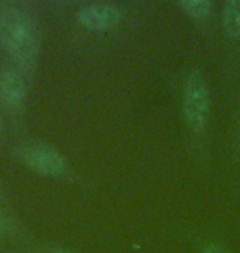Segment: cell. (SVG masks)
Instances as JSON below:
<instances>
[{
	"label": "cell",
	"instance_id": "8fae6325",
	"mask_svg": "<svg viewBox=\"0 0 240 253\" xmlns=\"http://www.w3.org/2000/svg\"><path fill=\"white\" fill-rule=\"evenodd\" d=\"M2 131H3V124H2V120H0V138H2Z\"/></svg>",
	"mask_w": 240,
	"mask_h": 253
},
{
	"label": "cell",
	"instance_id": "277c9868",
	"mask_svg": "<svg viewBox=\"0 0 240 253\" xmlns=\"http://www.w3.org/2000/svg\"><path fill=\"white\" fill-rule=\"evenodd\" d=\"M124 13L112 3H91L78 12V22L91 32H109L119 27Z\"/></svg>",
	"mask_w": 240,
	"mask_h": 253
},
{
	"label": "cell",
	"instance_id": "5b68a950",
	"mask_svg": "<svg viewBox=\"0 0 240 253\" xmlns=\"http://www.w3.org/2000/svg\"><path fill=\"white\" fill-rule=\"evenodd\" d=\"M0 100L7 109L17 110L25 100L23 76L15 68L0 71Z\"/></svg>",
	"mask_w": 240,
	"mask_h": 253
},
{
	"label": "cell",
	"instance_id": "30bf717a",
	"mask_svg": "<svg viewBox=\"0 0 240 253\" xmlns=\"http://www.w3.org/2000/svg\"><path fill=\"white\" fill-rule=\"evenodd\" d=\"M43 253H76V252L68 250V249H48V250H45Z\"/></svg>",
	"mask_w": 240,
	"mask_h": 253
},
{
	"label": "cell",
	"instance_id": "6da1fadb",
	"mask_svg": "<svg viewBox=\"0 0 240 253\" xmlns=\"http://www.w3.org/2000/svg\"><path fill=\"white\" fill-rule=\"evenodd\" d=\"M0 44L20 69L33 71L42 51V28L28 5L0 2Z\"/></svg>",
	"mask_w": 240,
	"mask_h": 253
},
{
	"label": "cell",
	"instance_id": "ba28073f",
	"mask_svg": "<svg viewBox=\"0 0 240 253\" xmlns=\"http://www.w3.org/2000/svg\"><path fill=\"white\" fill-rule=\"evenodd\" d=\"M10 229H12V220L3 212H0V234H7Z\"/></svg>",
	"mask_w": 240,
	"mask_h": 253
},
{
	"label": "cell",
	"instance_id": "8992f818",
	"mask_svg": "<svg viewBox=\"0 0 240 253\" xmlns=\"http://www.w3.org/2000/svg\"><path fill=\"white\" fill-rule=\"evenodd\" d=\"M222 27L234 40H240V0H229L222 8Z\"/></svg>",
	"mask_w": 240,
	"mask_h": 253
},
{
	"label": "cell",
	"instance_id": "52a82bcc",
	"mask_svg": "<svg viewBox=\"0 0 240 253\" xmlns=\"http://www.w3.org/2000/svg\"><path fill=\"white\" fill-rule=\"evenodd\" d=\"M178 7L194 20L207 18L212 12V3L209 0H181L178 2Z\"/></svg>",
	"mask_w": 240,
	"mask_h": 253
},
{
	"label": "cell",
	"instance_id": "7a4b0ae2",
	"mask_svg": "<svg viewBox=\"0 0 240 253\" xmlns=\"http://www.w3.org/2000/svg\"><path fill=\"white\" fill-rule=\"evenodd\" d=\"M211 110V95L206 78L201 71L194 69L188 76L183 90V115L186 125L192 131H201L206 128Z\"/></svg>",
	"mask_w": 240,
	"mask_h": 253
},
{
	"label": "cell",
	"instance_id": "3957f363",
	"mask_svg": "<svg viewBox=\"0 0 240 253\" xmlns=\"http://www.w3.org/2000/svg\"><path fill=\"white\" fill-rule=\"evenodd\" d=\"M20 158H22V163L33 173L47 176V178H59L68 169L61 151L48 143H30L23 146L20 151Z\"/></svg>",
	"mask_w": 240,
	"mask_h": 253
},
{
	"label": "cell",
	"instance_id": "9c48e42d",
	"mask_svg": "<svg viewBox=\"0 0 240 253\" xmlns=\"http://www.w3.org/2000/svg\"><path fill=\"white\" fill-rule=\"evenodd\" d=\"M202 253H227V252L224 250L221 245H217V244H207L206 247H204Z\"/></svg>",
	"mask_w": 240,
	"mask_h": 253
}]
</instances>
